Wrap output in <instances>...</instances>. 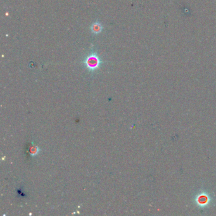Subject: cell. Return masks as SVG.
<instances>
[{
  "instance_id": "1",
  "label": "cell",
  "mask_w": 216,
  "mask_h": 216,
  "mask_svg": "<svg viewBox=\"0 0 216 216\" xmlns=\"http://www.w3.org/2000/svg\"><path fill=\"white\" fill-rule=\"evenodd\" d=\"M81 63L89 73L93 74L100 69L104 63V61L100 57L96 48H92L89 53L84 57Z\"/></svg>"
},
{
  "instance_id": "2",
  "label": "cell",
  "mask_w": 216,
  "mask_h": 216,
  "mask_svg": "<svg viewBox=\"0 0 216 216\" xmlns=\"http://www.w3.org/2000/svg\"><path fill=\"white\" fill-rule=\"evenodd\" d=\"M90 31L94 35H98L103 31V26L99 21H96L90 26Z\"/></svg>"
},
{
  "instance_id": "3",
  "label": "cell",
  "mask_w": 216,
  "mask_h": 216,
  "mask_svg": "<svg viewBox=\"0 0 216 216\" xmlns=\"http://www.w3.org/2000/svg\"><path fill=\"white\" fill-rule=\"evenodd\" d=\"M41 152V149L34 144V142L32 143V145L30 146L29 149V153L30 155L32 157H35V156L38 155Z\"/></svg>"
}]
</instances>
